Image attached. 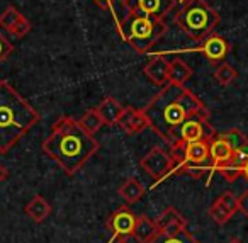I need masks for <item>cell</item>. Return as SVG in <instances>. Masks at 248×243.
I'll list each match as a JSON object with an SVG mask.
<instances>
[{"label": "cell", "mask_w": 248, "mask_h": 243, "mask_svg": "<svg viewBox=\"0 0 248 243\" xmlns=\"http://www.w3.org/2000/svg\"><path fill=\"white\" fill-rule=\"evenodd\" d=\"M180 4H186V2H189V0H179Z\"/></svg>", "instance_id": "34"}, {"label": "cell", "mask_w": 248, "mask_h": 243, "mask_svg": "<svg viewBox=\"0 0 248 243\" xmlns=\"http://www.w3.org/2000/svg\"><path fill=\"white\" fill-rule=\"evenodd\" d=\"M150 243H201V242L194 238L186 228V229H182V231H177V233L158 231V235H156Z\"/></svg>", "instance_id": "22"}, {"label": "cell", "mask_w": 248, "mask_h": 243, "mask_svg": "<svg viewBox=\"0 0 248 243\" xmlns=\"http://www.w3.org/2000/svg\"><path fill=\"white\" fill-rule=\"evenodd\" d=\"M175 22L192 41L201 43L217 28L219 14L204 0H189L175 14Z\"/></svg>", "instance_id": "5"}, {"label": "cell", "mask_w": 248, "mask_h": 243, "mask_svg": "<svg viewBox=\"0 0 248 243\" xmlns=\"http://www.w3.org/2000/svg\"><path fill=\"white\" fill-rule=\"evenodd\" d=\"M143 111L150 121V128L165 141L189 117L209 114V109L192 90L172 82L162 87Z\"/></svg>", "instance_id": "1"}, {"label": "cell", "mask_w": 248, "mask_h": 243, "mask_svg": "<svg viewBox=\"0 0 248 243\" xmlns=\"http://www.w3.org/2000/svg\"><path fill=\"white\" fill-rule=\"evenodd\" d=\"M169 72H170V62H167L163 56L152 58L145 65V68H143V73L156 87H165L169 83Z\"/></svg>", "instance_id": "13"}, {"label": "cell", "mask_w": 248, "mask_h": 243, "mask_svg": "<svg viewBox=\"0 0 248 243\" xmlns=\"http://www.w3.org/2000/svg\"><path fill=\"white\" fill-rule=\"evenodd\" d=\"M247 157H248V150L234 151L233 157L224 162V163H221L219 167L216 168V172H219L226 182H234L243 174V165H245Z\"/></svg>", "instance_id": "14"}, {"label": "cell", "mask_w": 248, "mask_h": 243, "mask_svg": "<svg viewBox=\"0 0 248 243\" xmlns=\"http://www.w3.org/2000/svg\"><path fill=\"white\" fill-rule=\"evenodd\" d=\"M124 133L128 134H138L150 128V121L146 117L145 111L136 109V107H124L123 114H121L119 121H117Z\"/></svg>", "instance_id": "12"}, {"label": "cell", "mask_w": 248, "mask_h": 243, "mask_svg": "<svg viewBox=\"0 0 248 243\" xmlns=\"http://www.w3.org/2000/svg\"><path fill=\"white\" fill-rule=\"evenodd\" d=\"M22 17V14L14 7V5H9L2 14H0V28H4L5 31L11 32L12 28L19 22V19Z\"/></svg>", "instance_id": "26"}, {"label": "cell", "mask_w": 248, "mask_h": 243, "mask_svg": "<svg viewBox=\"0 0 248 243\" xmlns=\"http://www.w3.org/2000/svg\"><path fill=\"white\" fill-rule=\"evenodd\" d=\"M240 211V201L231 191H226L211 204L209 208V218L213 219L216 225H226L233 214Z\"/></svg>", "instance_id": "10"}, {"label": "cell", "mask_w": 248, "mask_h": 243, "mask_svg": "<svg viewBox=\"0 0 248 243\" xmlns=\"http://www.w3.org/2000/svg\"><path fill=\"white\" fill-rule=\"evenodd\" d=\"M93 4L99 5L100 9L104 11H109L110 14H114V4H116V0H92Z\"/></svg>", "instance_id": "29"}, {"label": "cell", "mask_w": 248, "mask_h": 243, "mask_svg": "<svg viewBox=\"0 0 248 243\" xmlns=\"http://www.w3.org/2000/svg\"><path fill=\"white\" fill-rule=\"evenodd\" d=\"M136 218L138 216L133 214L126 206L114 211L106 223L107 231H109V240L106 243H114L117 240H124L126 236H131L136 225Z\"/></svg>", "instance_id": "8"}, {"label": "cell", "mask_w": 248, "mask_h": 243, "mask_svg": "<svg viewBox=\"0 0 248 243\" xmlns=\"http://www.w3.org/2000/svg\"><path fill=\"white\" fill-rule=\"evenodd\" d=\"M97 150L99 143L93 134L87 133L78 121L70 116L60 117L43 143V151L70 175L78 172Z\"/></svg>", "instance_id": "2"}, {"label": "cell", "mask_w": 248, "mask_h": 243, "mask_svg": "<svg viewBox=\"0 0 248 243\" xmlns=\"http://www.w3.org/2000/svg\"><path fill=\"white\" fill-rule=\"evenodd\" d=\"M230 243H241V242H240V240H231Z\"/></svg>", "instance_id": "33"}, {"label": "cell", "mask_w": 248, "mask_h": 243, "mask_svg": "<svg viewBox=\"0 0 248 243\" xmlns=\"http://www.w3.org/2000/svg\"><path fill=\"white\" fill-rule=\"evenodd\" d=\"M31 29H32V24L29 22V19H26L24 16H22L21 19H19V22L17 24L12 28V34L14 36H17V38H22V36H26V34H29L31 32Z\"/></svg>", "instance_id": "27"}, {"label": "cell", "mask_w": 248, "mask_h": 243, "mask_svg": "<svg viewBox=\"0 0 248 243\" xmlns=\"http://www.w3.org/2000/svg\"><path fill=\"white\" fill-rule=\"evenodd\" d=\"M192 73L194 70L182 58H173L170 62L169 82L177 83V85H186V82L192 77Z\"/></svg>", "instance_id": "21"}, {"label": "cell", "mask_w": 248, "mask_h": 243, "mask_svg": "<svg viewBox=\"0 0 248 243\" xmlns=\"http://www.w3.org/2000/svg\"><path fill=\"white\" fill-rule=\"evenodd\" d=\"M141 167L150 177L155 178V185L153 187H156L163 178H167L170 175V172L175 167V162H173L172 155L167 153L165 150H162L160 146H153L141 158Z\"/></svg>", "instance_id": "7"}, {"label": "cell", "mask_w": 248, "mask_h": 243, "mask_svg": "<svg viewBox=\"0 0 248 243\" xmlns=\"http://www.w3.org/2000/svg\"><path fill=\"white\" fill-rule=\"evenodd\" d=\"M155 221L160 231H165V233H177L187 228V219L175 208H172V206L167 208Z\"/></svg>", "instance_id": "15"}, {"label": "cell", "mask_w": 248, "mask_h": 243, "mask_svg": "<svg viewBox=\"0 0 248 243\" xmlns=\"http://www.w3.org/2000/svg\"><path fill=\"white\" fill-rule=\"evenodd\" d=\"M209 153H211V160L214 163V170H216L221 163H224V162L233 157L234 151L231 150V146L226 143V140L221 134H216L209 141Z\"/></svg>", "instance_id": "18"}, {"label": "cell", "mask_w": 248, "mask_h": 243, "mask_svg": "<svg viewBox=\"0 0 248 243\" xmlns=\"http://www.w3.org/2000/svg\"><path fill=\"white\" fill-rule=\"evenodd\" d=\"M24 211L34 223H43L49 216V212H51V206H49V202L43 195H34L26 204Z\"/></svg>", "instance_id": "19"}, {"label": "cell", "mask_w": 248, "mask_h": 243, "mask_svg": "<svg viewBox=\"0 0 248 243\" xmlns=\"http://www.w3.org/2000/svg\"><path fill=\"white\" fill-rule=\"evenodd\" d=\"M97 111H99L104 124H107V126H116L121 114H123L124 107L121 106V102H117L114 97H106V99L100 100V104L97 106Z\"/></svg>", "instance_id": "17"}, {"label": "cell", "mask_w": 248, "mask_h": 243, "mask_svg": "<svg viewBox=\"0 0 248 243\" xmlns=\"http://www.w3.org/2000/svg\"><path fill=\"white\" fill-rule=\"evenodd\" d=\"M7 177H9V170L0 163V184H2L4 180H7Z\"/></svg>", "instance_id": "31"}, {"label": "cell", "mask_w": 248, "mask_h": 243, "mask_svg": "<svg viewBox=\"0 0 248 243\" xmlns=\"http://www.w3.org/2000/svg\"><path fill=\"white\" fill-rule=\"evenodd\" d=\"M158 226H156V221L150 219L148 216L141 214L136 218V225L135 229H133V238L138 243H150L156 235H158Z\"/></svg>", "instance_id": "16"}, {"label": "cell", "mask_w": 248, "mask_h": 243, "mask_svg": "<svg viewBox=\"0 0 248 243\" xmlns=\"http://www.w3.org/2000/svg\"><path fill=\"white\" fill-rule=\"evenodd\" d=\"M12 51H14V46H12V43L9 41V39L5 38L2 32H0V63L5 62V60L12 55Z\"/></svg>", "instance_id": "28"}, {"label": "cell", "mask_w": 248, "mask_h": 243, "mask_svg": "<svg viewBox=\"0 0 248 243\" xmlns=\"http://www.w3.org/2000/svg\"><path fill=\"white\" fill-rule=\"evenodd\" d=\"M219 134L224 138V140H226V143L230 145L233 151L248 150V136L243 133V131L233 128V130H228V131H224V133H219Z\"/></svg>", "instance_id": "25"}, {"label": "cell", "mask_w": 248, "mask_h": 243, "mask_svg": "<svg viewBox=\"0 0 248 243\" xmlns=\"http://www.w3.org/2000/svg\"><path fill=\"white\" fill-rule=\"evenodd\" d=\"M238 79V70L230 63H219L214 70V80L219 83L221 87H228Z\"/></svg>", "instance_id": "23"}, {"label": "cell", "mask_w": 248, "mask_h": 243, "mask_svg": "<svg viewBox=\"0 0 248 243\" xmlns=\"http://www.w3.org/2000/svg\"><path fill=\"white\" fill-rule=\"evenodd\" d=\"M78 124L87 131V133L95 134L97 131H99L100 128L104 126V121H102V117H100L99 111H97V107H95V109H89V111H87V113L78 119Z\"/></svg>", "instance_id": "24"}, {"label": "cell", "mask_w": 248, "mask_h": 243, "mask_svg": "<svg viewBox=\"0 0 248 243\" xmlns=\"http://www.w3.org/2000/svg\"><path fill=\"white\" fill-rule=\"evenodd\" d=\"M117 31L135 51L148 53L158 43V39L167 34L169 26L163 19L129 12L123 21L117 22Z\"/></svg>", "instance_id": "4"}, {"label": "cell", "mask_w": 248, "mask_h": 243, "mask_svg": "<svg viewBox=\"0 0 248 243\" xmlns=\"http://www.w3.org/2000/svg\"><path fill=\"white\" fill-rule=\"evenodd\" d=\"M230 49H231L230 41H228L226 38H223V36H217L213 32L211 36H207L206 39L201 41L197 51L202 53L213 65H219V63L224 62V58L228 56Z\"/></svg>", "instance_id": "11"}, {"label": "cell", "mask_w": 248, "mask_h": 243, "mask_svg": "<svg viewBox=\"0 0 248 243\" xmlns=\"http://www.w3.org/2000/svg\"><path fill=\"white\" fill-rule=\"evenodd\" d=\"M177 0H123L124 7L135 14L163 19L175 9Z\"/></svg>", "instance_id": "9"}, {"label": "cell", "mask_w": 248, "mask_h": 243, "mask_svg": "<svg viewBox=\"0 0 248 243\" xmlns=\"http://www.w3.org/2000/svg\"><path fill=\"white\" fill-rule=\"evenodd\" d=\"M209 116L211 114H199V116H192L187 121H184L167 140L170 148L179 146V145H189L194 141L213 140L217 133L209 124Z\"/></svg>", "instance_id": "6"}, {"label": "cell", "mask_w": 248, "mask_h": 243, "mask_svg": "<svg viewBox=\"0 0 248 243\" xmlns=\"http://www.w3.org/2000/svg\"><path fill=\"white\" fill-rule=\"evenodd\" d=\"M39 113L11 85L0 82V153L7 155L9 150L19 143L39 123Z\"/></svg>", "instance_id": "3"}, {"label": "cell", "mask_w": 248, "mask_h": 243, "mask_svg": "<svg viewBox=\"0 0 248 243\" xmlns=\"http://www.w3.org/2000/svg\"><path fill=\"white\" fill-rule=\"evenodd\" d=\"M238 201H240V211L248 218V189L238 197Z\"/></svg>", "instance_id": "30"}, {"label": "cell", "mask_w": 248, "mask_h": 243, "mask_svg": "<svg viewBox=\"0 0 248 243\" xmlns=\"http://www.w3.org/2000/svg\"><path fill=\"white\" fill-rule=\"evenodd\" d=\"M241 177H243L245 180L248 182V157H247V160H245V165H243V174H241Z\"/></svg>", "instance_id": "32"}, {"label": "cell", "mask_w": 248, "mask_h": 243, "mask_svg": "<svg viewBox=\"0 0 248 243\" xmlns=\"http://www.w3.org/2000/svg\"><path fill=\"white\" fill-rule=\"evenodd\" d=\"M145 192L146 191H145V187H143V184L135 177L126 178V180H124V184L117 189V194H119L126 202H129V204H133V202H138L140 199L145 195Z\"/></svg>", "instance_id": "20"}]
</instances>
